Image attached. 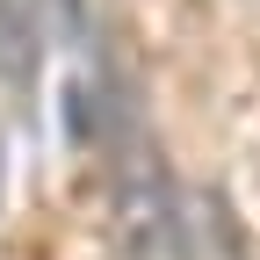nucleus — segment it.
<instances>
[{"instance_id":"obj_1","label":"nucleus","mask_w":260,"mask_h":260,"mask_svg":"<svg viewBox=\"0 0 260 260\" xmlns=\"http://www.w3.org/2000/svg\"><path fill=\"white\" fill-rule=\"evenodd\" d=\"M102 138H109V203H116V239L130 260H174L181 239V210H174V181L167 159L145 138L138 116H123L116 102L102 109Z\"/></svg>"},{"instance_id":"obj_2","label":"nucleus","mask_w":260,"mask_h":260,"mask_svg":"<svg viewBox=\"0 0 260 260\" xmlns=\"http://www.w3.org/2000/svg\"><path fill=\"white\" fill-rule=\"evenodd\" d=\"M44 73V22H37V0H0V87L15 94H37Z\"/></svg>"}]
</instances>
